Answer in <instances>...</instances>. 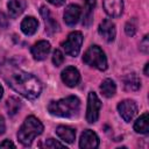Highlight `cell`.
<instances>
[{"label":"cell","mask_w":149,"mask_h":149,"mask_svg":"<svg viewBox=\"0 0 149 149\" xmlns=\"http://www.w3.org/2000/svg\"><path fill=\"white\" fill-rule=\"evenodd\" d=\"M104 9L107 15L118 17L123 12V0H104Z\"/></svg>","instance_id":"8fae6325"},{"label":"cell","mask_w":149,"mask_h":149,"mask_svg":"<svg viewBox=\"0 0 149 149\" xmlns=\"http://www.w3.org/2000/svg\"><path fill=\"white\" fill-rule=\"evenodd\" d=\"M37 27H38V22L35 17L33 16H28L26 19H23V21L21 22V30L23 34L26 35H33L36 33L37 30Z\"/></svg>","instance_id":"e0dca14e"},{"label":"cell","mask_w":149,"mask_h":149,"mask_svg":"<svg viewBox=\"0 0 149 149\" xmlns=\"http://www.w3.org/2000/svg\"><path fill=\"white\" fill-rule=\"evenodd\" d=\"M62 80L63 83L69 87H74L80 81V74L79 71L73 66H68L62 71Z\"/></svg>","instance_id":"ba28073f"},{"label":"cell","mask_w":149,"mask_h":149,"mask_svg":"<svg viewBox=\"0 0 149 149\" xmlns=\"http://www.w3.org/2000/svg\"><path fill=\"white\" fill-rule=\"evenodd\" d=\"M80 14H81V9L78 5H74V3H71L69 5L65 10H64V21L68 26H74L79 17H80Z\"/></svg>","instance_id":"7c38bea8"},{"label":"cell","mask_w":149,"mask_h":149,"mask_svg":"<svg viewBox=\"0 0 149 149\" xmlns=\"http://www.w3.org/2000/svg\"><path fill=\"white\" fill-rule=\"evenodd\" d=\"M0 147H1V148H6V147L15 148V144H14L12 141H9V140H5L3 142H1V143H0Z\"/></svg>","instance_id":"f1b7e54d"},{"label":"cell","mask_w":149,"mask_h":149,"mask_svg":"<svg viewBox=\"0 0 149 149\" xmlns=\"http://www.w3.org/2000/svg\"><path fill=\"white\" fill-rule=\"evenodd\" d=\"M27 2L24 0H10L7 3L8 7V13L10 17H17L19 15H21L23 13V10L26 9Z\"/></svg>","instance_id":"9a60e30c"},{"label":"cell","mask_w":149,"mask_h":149,"mask_svg":"<svg viewBox=\"0 0 149 149\" xmlns=\"http://www.w3.org/2000/svg\"><path fill=\"white\" fill-rule=\"evenodd\" d=\"M42 132H43V125H42V122L37 118L30 115V116H28L24 120V122L20 127V129L17 132V139H19V141L23 146L28 147V146L31 144L33 140L37 135L42 134Z\"/></svg>","instance_id":"3957f363"},{"label":"cell","mask_w":149,"mask_h":149,"mask_svg":"<svg viewBox=\"0 0 149 149\" xmlns=\"http://www.w3.org/2000/svg\"><path fill=\"white\" fill-rule=\"evenodd\" d=\"M95 7V0H85L84 3V15H83V24L88 27L93 21V9Z\"/></svg>","instance_id":"ac0fdd59"},{"label":"cell","mask_w":149,"mask_h":149,"mask_svg":"<svg viewBox=\"0 0 149 149\" xmlns=\"http://www.w3.org/2000/svg\"><path fill=\"white\" fill-rule=\"evenodd\" d=\"M7 24H8V21H7V19H6L5 14L0 12V27L6 28V27H7Z\"/></svg>","instance_id":"4316f807"},{"label":"cell","mask_w":149,"mask_h":149,"mask_svg":"<svg viewBox=\"0 0 149 149\" xmlns=\"http://www.w3.org/2000/svg\"><path fill=\"white\" fill-rule=\"evenodd\" d=\"M48 2H50L54 6H62L65 2V0H48Z\"/></svg>","instance_id":"f546056e"},{"label":"cell","mask_w":149,"mask_h":149,"mask_svg":"<svg viewBox=\"0 0 149 149\" xmlns=\"http://www.w3.org/2000/svg\"><path fill=\"white\" fill-rule=\"evenodd\" d=\"M6 130V123H5V119L3 116L0 114V135H2Z\"/></svg>","instance_id":"83f0119b"},{"label":"cell","mask_w":149,"mask_h":149,"mask_svg":"<svg viewBox=\"0 0 149 149\" xmlns=\"http://www.w3.org/2000/svg\"><path fill=\"white\" fill-rule=\"evenodd\" d=\"M21 108V101L16 98V97H9L6 101V109H7V113L8 115L13 116L15 115L19 109Z\"/></svg>","instance_id":"7402d4cb"},{"label":"cell","mask_w":149,"mask_h":149,"mask_svg":"<svg viewBox=\"0 0 149 149\" xmlns=\"http://www.w3.org/2000/svg\"><path fill=\"white\" fill-rule=\"evenodd\" d=\"M80 109V100L70 95L57 101H51L48 105V111L56 116L61 118H73L77 116Z\"/></svg>","instance_id":"7a4b0ae2"},{"label":"cell","mask_w":149,"mask_h":149,"mask_svg":"<svg viewBox=\"0 0 149 149\" xmlns=\"http://www.w3.org/2000/svg\"><path fill=\"white\" fill-rule=\"evenodd\" d=\"M148 68H149V63H147L146 66H144V74L146 76H148Z\"/></svg>","instance_id":"4dcf8cb0"},{"label":"cell","mask_w":149,"mask_h":149,"mask_svg":"<svg viewBox=\"0 0 149 149\" xmlns=\"http://www.w3.org/2000/svg\"><path fill=\"white\" fill-rule=\"evenodd\" d=\"M99 34L102 36V38L107 42H113L114 38H115V24L108 20V19H105L100 24H99V29H98Z\"/></svg>","instance_id":"30bf717a"},{"label":"cell","mask_w":149,"mask_h":149,"mask_svg":"<svg viewBox=\"0 0 149 149\" xmlns=\"http://www.w3.org/2000/svg\"><path fill=\"white\" fill-rule=\"evenodd\" d=\"M123 86L127 91H137L141 86V80L135 73H129L123 78Z\"/></svg>","instance_id":"d6986e66"},{"label":"cell","mask_w":149,"mask_h":149,"mask_svg":"<svg viewBox=\"0 0 149 149\" xmlns=\"http://www.w3.org/2000/svg\"><path fill=\"white\" fill-rule=\"evenodd\" d=\"M2 77L7 84L27 99H35L41 94L42 84L33 74L14 66H5Z\"/></svg>","instance_id":"6da1fadb"},{"label":"cell","mask_w":149,"mask_h":149,"mask_svg":"<svg viewBox=\"0 0 149 149\" xmlns=\"http://www.w3.org/2000/svg\"><path fill=\"white\" fill-rule=\"evenodd\" d=\"M136 20L135 19H132L130 21H128L125 26V31L128 36H134L135 33H136Z\"/></svg>","instance_id":"603a6c76"},{"label":"cell","mask_w":149,"mask_h":149,"mask_svg":"<svg viewBox=\"0 0 149 149\" xmlns=\"http://www.w3.org/2000/svg\"><path fill=\"white\" fill-rule=\"evenodd\" d=\"M98 146H99L98 135L91 129L84 130L79 140V147L83 149H92V148H97Z\"/></svg>","instance_id":"9c48e42d"},{"label":"cell","mask_w":149,"mask_h":149,"mask_svg":"<svg viewBox=\"0 0 149 149\" xmlns=\"http://www.w3.org/2000/svg\"><path fill=\"white\" fill-rule=\"evenodd\" d=\"M81 43H83V35L80 31H72L71 34H69L68 38L65 40V42H63V48L66 55L76 57L81 48Z\"/></svg>","instance_id":"5b68a950"},{"label":"cell","mask_w":149,"mask_h":149,"mask_svg":"<svg viewBox=\"0 0 149 149\" xmlns=\"http://www.w3.org/2000/svg\"><path fill=\"white\" fill-rule=\"evenodd\" d=\"M41 15H42V17H43V20H44V23H45V30H48L49 33H55V31H58L59 30V26H58V23L52 19V16H51V14H50V12H49V9L48 8H45V7H41Z\"/></svg>","instance_id":"2e32d148"},{"label":"cell","mask_w":149,"mask_h":149,"mask_svg":"<svg viewBox=\"0 0 149 149\" xmlns=\"http://www.w3.org/2000/svg\"><path fill=\"white\" fill-rule=\"evenodd\" d=\"M83 61L90 65L93 66L98 70H106L107 69V58L105 56V52L100 49L98 45H91L84 54Z\"/></svg>","instance_id":"277c9868"},{"label":"cell","mask_w":149,"mask_h":149,"mask_svg":"<svg viewBox=\"0 0 149 149\" xmlns=\"http://www.w3.org/2000/svg\"><path fill=\"white\" fill-rule=\"evenodd\" d=\"M2 94H3V88H2V86L0 85V99L2 98Z\"/></svg>","instance_id":"1f68e13d"},{"label":"cell","mask_w":149,"mask_h":149,"mask_svg":"<svg viewBox=\"0 0 149 149\" xmlns=\"http://www.w3.org/2000/svg\"><path fill=\"white\" fill-rule=\"evenodd\" d=\"M50 51V43L48 41H38L31 47V55L36 61H43Z\"/></svg>","instance_id":"4fadbf2b"},{"label":"cell","mask_w":149,"mask_h":149,"mask_svg":"<svg viewBox=\"0 0 149 149\" xmlns=\"http://www.w3.org/2000/svg\"><path fill=\"white\" fill-rule=\"evenodd\" d=\"M118 111H119V114L121 115V118L126 122H130L137 113V105L135 104L134 100L126 99V100L119 102Z\"/></svg>","instance_id":"52a82bcc"},{"label":"cell","mask_w":149,"mask_h":149,"mask_svg":"<svg viewBox=\"0 0 149 149\" xmlns=\"http://www.w3.org/2000/svg\"><path fill=\"white\" fill-rule=\"evenodd\" d=\"M101 108V101L94 92H90L87 97V109L86 120L90 123H94L99 118V112Z\"/></svg>","instance_id":"8992f818"},{"label":"cell","mask_w":149,"mask_h":149,"mask_svg":"<svg viewBox=\"0 0 149 149\" xmlns=\"http://www.w3.org/2000/svg\"><path fill=\"white\" fill-rule=\"evenodd\" d=\"M64 62V56H63V52L58 49H56L52 54V63L56 65V66H59L62 65Z\"/></svg>","instance_id":"cb8c5ba5"},{"label":"cell","mask_w":149,"mask_h":149,"mask_svg":"<svg viewBox=\"0 0 149 149\" xmlns=\"http://www.w3.org/2000/svg\"><path fill=\"white\" fill-rule=\"evenodd\" d=\"M140 49L143 51V52H148L149 51V42H148V35H146L144 37H143V40L141 41V43H140Z\"/></svg>","instance_id":"484cf974"},{"label":"cell","mask_w":149,"mask_h":149,"mask_svg":"<svg viewBox=\"0 0 149 149\" xmlns=\"http://www.w3.org/2000/svg\"><path fill=\"white\" fill-rule=\"evenodd\" d=\"M100 91H101V93H102L106 98H112V97L115 94V92H116V85H115V83H114L112 79L107 78V79H105V80L101 83V85H100Z\"/></svg>","instance_id":"44dd1931"},{"label":"cell","mask_w":149,"mask_h":149,"mask_svg":"<svg viewBox=\"0 0 149 149\" xmlns=\"http://www.w3.org/2000/svg\"><path fill=\"white\" fill-rule=\"evenodd\" d=\"M43 147H45V148H64L65 144L59 143V142H57V141L54 140V139H48V140L44 142Z\"/></svg>","instance_id":"d4e9b609"},{"label":"cell","mask_w":149,"mask_h":149,"mask_svg":"<svg viewBox=\"0 0 149 149\" xmlns=\"http://www.w3.org/2000/svg\"><path fill=\"white\" fill-rule=\"evenodd\" d=\"M56 134L62 141H64L66 143H72L76 139L74 129L71 127H68V126H58L56 128Z\"/></svg>","instance_id":"5bb4252c"},{"label":"cell","mask_w":149,"mask_h":149,"mask_svg":"<svg viewBox=\"0 0 149 149\" xmlns=\"http://www.w3.org/2000/svg\"><path fill=\"white\" fill-rule=\"evenodd\" d=\"M134 130L140 134H148L149 132V118L148 113L142 114L134 123Z\"/></svg>","instance_id":"ffe728a7"}]
</instances>
